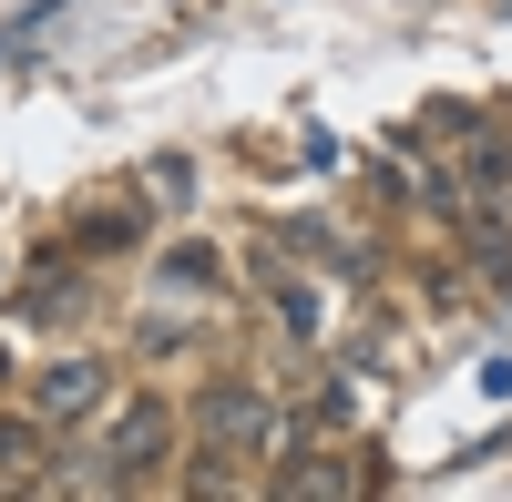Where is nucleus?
I'll list each match as a JSON object with an SVG mask.
<instances>
[{
  "label": "nucleus",
  "instance_id": "obj_1",
  "mask_svg": "<svg viewBox=\"0 0 512 502\" xmlns=\"http://www.w3.org/2000/svg\"><path fill=\"white\" fill-rule=\"evenodd\" d=\"M195 431L216 441V462H246V451L277 441V400L246 390V380H205V390H195Z\"/></svg>",
  "mask_w": 512,
  "mask_h": 502
},
{
  "label": "nucleus",
  "instance_id": "obj_2",
  "mask_svg": "<svg viewBox=\"0 0 512 502\" xmlns=\"http://www.w3.org/2000/svg\"><path fill=\"white\" fill-rule=\"evenodd\" d=\"M164 441H175V410H164V400H123L113 431H103V462H113V472H144Z\"/></svg>",
  "mask_w": 512,
  "mask_h": 502
},
{
  "label": "nucleus",
  "instance_id": "obj_3",
  "mask_svg": "<svg viewBox=\"0 0 512 502\" xmlns=\"http://www.w3.org/2000/svg\"><path fill=\"white\" fill-rule=\"evenodd\" d=\"M103 400H113V369H103V359H62L52 380H41L31 410H41V421H93Z\"/></svg>",
  "mask_w": 512,
  "mask_h": 502
},
{
  "label": "nucleus",
  "instance_id": "obj_4",
  "mask_svg": "<svg viewBox=\"0 0 512 502\" xmlns=\"http://www.w3.org/2000/svg\"><path fill=\"white\" fill-rule=\"evenodd\" d=\"M31 462H41V421H0V472L31 482Z\"/></svg>",
  "mask_w": 512,
  "mask_h": 502
},
{
  "label": "nucleus",
  "instance_id": "obj_5",
  "mask_svg": "<svg viewBox=\"0 0 512 502\" xmlns=\"http://www.w3.org/2000/svg\"><path fill=\"white\" fill-rule=\"evenodd\" d=\"M226 267H216V246H175V257H164V287H216Z\"/></svg>",
  "mask_w": 512,
  "mask_h": 502
},
{
  "label": "nucleus",
  "instance_id": "obj_6",
  "mask_svg": "<svg viewBox=\"0 0 512 502\" xmlns=\"http://www.w3.org/2000/svg\"><path fill=\"white\" fill-rule=\"evenodd\" d=\"M277 318H287V339H318V298L308 287H277Z\"/></svg>",
  "mask_w": 512,
  "mask_h": 502
}]
</instances>
